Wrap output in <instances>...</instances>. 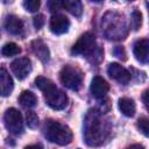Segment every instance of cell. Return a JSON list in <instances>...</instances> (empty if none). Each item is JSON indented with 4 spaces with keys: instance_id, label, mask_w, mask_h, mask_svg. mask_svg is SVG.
Segmentation results:
<instances>
[{
    "instance_id": "9c48e42d",
    "label": "cell",
    "mask_w": 149,
    "mask_h": 149,
    "mask_svg": "<svg viewBox=\"0 0 149 149\" xmlns=\"http://www.w3.org/2000/svg\"><path fill=\"white\" fill-rule=\"evenodd\" d=\"M107 73L108 76L119 81L120 84H126L130 80V73L128 70H126L122 65H120L119 63H111L107 68Z\"/></svg>"
},
{
    "instance_id": "484cf974",
    "label": "cell",
    "mask_w": 149,
    "mask_h": 149,
    "mask_svg": "<svg viewBox=\"0 0 149 149\" xmlns=\"http://www.w3.org/2000/svg\"><path fill=\"white\" fill-rule=\"evenodd\" d=\"M44 24V16L42 14H38L34 17V26L36 29H40Z\"/></svg>"
},
{
    "instance_id": "ffe728a7",
    "label": "cell",
    "mask_w": 149,
    "mask_h": 149,
    "mask_svg": "<svg viewBox=\"0 0 149 149\" xmlns=\"http://www.w3.org/2000/svg\"><path fill=\"white\" fill-rule=\"evenodd\" d=\"M35 84H36V86H37L43 93L47 92V91H49L51 87L55 86V84H54L50 79H48V78H45V77H42V76H40V77H37V78L35 79Z\"/></svg>"
},
{
    "instance_id": "44dd1931",
    "label": "cell",
    "mask_w": 149,
    "mask_h": 149,
    "mask_svg": "<svg viewBox=\"0 0 149 149\" xmlns=\"http://www.w3.org/2000/svg\"><path fill=\"white\" fill-rule=\"evenodd\" d=\"M26 122L29 128H36L38 125V116L34 111H28L26 114Z\"/></svg>"
},
{
    "instance_id": "5bb4252c",
    "label": "cell",
    "mask_w": 149,
    "mask_h": 149,
    "mask_svg": "<svg viewBox=\"0 0 149 149\" xmlns=\"http://www.w3.org/2000/svg\"><path fill=\"white\" fill-rule=\"evenodd\" d=\"M5 28L9 34L19 35L23 30V22L16 15H9L5 21Z\"/></svg>"
},
{
    "instance_id": "f1b7e54d",
    "label": "cell",
    "mask_w": 149,
    "mask_h": 149,
    "mask_svg": "<svg viewBox=\"0 0 149 149\" xmlns=\"http://www.w3.org/2000/svg\"><path fill=\"white\" fill-rule=\"evenodd\" d=\"M147 97H148V91H144V93H143V97H142V99H143V102H144L146 107L148 108V99H147Z\"/></svg>"
},
{
    "instance_id": "7a4b0ae2",
    "label": "cell",
    "mask_w": 149,
    "mask_h": 149,
    "mask_svg": "<svg viewBox=\"0 0 149 149\" xmlns=\"http://www.w3.org/2000/svg\"><path fill=\"white\" fill-rule=\"evenodd\" d=\"M45 136L52 143H56L59 146H65L71 142L72 132L68 126H65L58 121L49 120L45 123Z\"/></svg>"
},
{
    "instance_id": "4316f807",
    "label": "cell",
    "mask_w": 149,
    "mask_h": 149,
    "mask_svg": "<svg viewBox=\"0 0 149 149\" xmlns=\"http://www.w3.org/2000/svg\"><path fill=\"white\" fill-rule=\"evenodd\" d=\"M114 55H115L116 57H119V58H121V57H122L123 59L126 58V57H125L126 54H125V50H123L122 47H116V48L114 49Z\"/></svg>"
},
{
    "instance_id": "ac0fdd59",
    "label": "cell",
    "mask_w": 149,
    "mask_h": 149,
    "mask_svg": "<svg viewBox=\"0 0 149 149\" xmlns=\"http://www.w3.org/2000/svg\"><path fill=\"white\" fill-rule=\"evenodd\" d=\"M19 101L20 104L23 106V107H27V108H30V107H34L37 102V98L36 95L30 92V91H23L20 97H19Z\"/></svg>"
},
{
    "instance_id": "d6986e66",
    "label": "cell",
    "mask_w": 149,
    "mask_h": 149,
    "mask_svg": "<svg viewBox=\"0 0 149 149\" xmlns=\"http://www.w3.org/2000/svg\"><path fill=\"white\" fill-rule=\"evenodd\" d=\"M21 51L20 47L16 44V43H13V42H9V43H6L2 49H1V52L3 56L6 57H12V56H15V55H19Z\"/></svg>"
},
{
    "instance_id": "30bf717a",
    "label": "cell",
    "mask_w": 149,
    "mask_h": 149,
    "mask_svg": "<svg viewBox=\"0 0 149 149\" xmlns=\"http://www.w3.org/2000/svg\"><path fill=\"white\" fill-rule=\"evenodd\" d=\"M49 27H50V30L54 33V34H57V35H61V34H64L69 30V27H70V21L69 19L63 15V14H55L51 16L50 19V22H49Z\"/></svg>"
},
{
    "instance_id": "d4e9b609",
    "label": "cell",
    "mask_w": 149,
    "mask_h": 149,
    "mask_svg": "<svg viewBox=\"0 0 149 149\" xmlns=\"http://www.w3.org/2000/svg\"><path fill=\"white\" fill-rule=\"evenodd\" d=\"M48 6H49L50 12H56V10H59V9H62V8H63L62 1H58V0L49 1V2H48Z\"/></svg>"
},
{
    "instance_id": "277c9868",
    "label": "cell",
    "mask_w": 149,
    "mask_h": 149,
    "mask_svg": "<svg viewBox=\"0 0 149 149\" xmlns=\"http://www.w3.org/2000/svg\"><path fill=\"white\" fill-rule=\"evenodd\" d=\"M97 49L95 43V36L92 33H85L83 34L79 40L73 44L71 52L73 55H80V56H90L94 54Z\"/></svg>"
},
{
    "instance_id": "7402d4cb",
    "label": "cell",
    "mask_w": 149,
    "mask_h": 149,
    "mask_svg": "<svg viewBox=\"0 0 149 149\" xmlns=\"http://www.w3.org/2000/svg\"><path fill=\"white\" fill-rule=\"evenodd\" d=\"M142 24V14L140 10H133L132 13V26L134 30H137Z\"/></svg>"
},
{
    "instance_id": "9a60e30c",
    "label": "cell",
    "mask_w": 149,
    "mask_h": 149,
    "mask_svg": "<svg viewBox=\"0 0 149 149\" xmlns=\"http://www.w3.org/2000/svg\"><path fill=\"white\" fill-rule=\"evenodd\" d=\"M33 47V51L34 54L42 61V62H47L49 59V49L48 47L43 43V41L41 40H35L31 44Z\"/></svg>"
},
{
    "instance_id": "8fae6325",
    "label": "cell",
    "mask_w": 149,
    "mask_h": 149,
    "mask_svg": "<svg viewBox=\"0 0 149 149\" xmlns=\"http://www.w3.org/2000/svg\"><path fill=\"white\" fill-rule=\"evenodd\" d=\"M90 90H91V93L94 98L102 99L107 94V92L109 91V85L102 77L95 76V77H93V79L91 81Z\"/></svg>"
},
{
    "instance_id": "603a6c76",
    "label": "cell",
    "mask_w": 149,
    "mask_h": 149,
    "mask_svg": "<svg viewBox=\"0 0 149 149\" xmlns=\"http://www.w3.org/2000/svg\"><path fill=\"white\" fill-rule=\"evenodd\" d=\"M40 5H41V2L38 0H27L23 2V7L28 12H31V13L37 12V9L40 8Z\"/></svg>"
},
{
    "instance_id": "7c38bea8",
    "label": "cell",
    "mask_w": 149,
    "mask_h": 149,
    "mask_svg": "<svg viewBox=\"0 0 149 149\" xmlns=\"http://www.w3.org/2000/svg\"><path fill=\"white\" fill-rule=\"evenodd\" d=\"M133 52H134L135 58L140 63L146 64L149 58V41L147 38H142V40H139L137 42H135Z\"/></svg>"
},
{
    "instance_id": "e0dca14e",
    "label": "cell",
    "mask_w": 149,
    "mask_h": 149,
    "mask_svg": "<svg viewBox=\"0 0 149 149\" xmlns=\"http://www.w3.org/2000/svg\"><path fill=\"white\" fill-rule=\"evenodd\" d=\"M62 5H63V8L69 10L74 16H80L83 13V5L78 0H65V1H62Z\"/></svg>"
},
{
    "instance_id": "3957f363",
    "label": "cell",
    "mask_w": 149,
    "mask_h": 149,
    "mask_svg": "<svg viewBox=\"0 0 149 149\" xmlns=\"http://www.w3.org/2000/svg\"><path fill=\"white\" fill-rule=\"evenodd\" d=\"M109 19L105 16V34L108 36V38L113 40H120L123 38V36L127 34V24L125 22V19L122 15L116 13H107Z\"/></svg>"
},
{
    "instance_id": "cb8c5ba5",
    "label": "cell",
    "mask_w": 149,
    "mask_h": 149,
    "mask_svg": "<svg viewBox=\"0 0 149 149\" xmlns=\"http://www.w3.org/2000/svg\"><path fill=\"white\" fill-rule=\"evenodd\" d=\"M137 126L140 128V130L146 135L148 136V130H149V126H148V119L147 118H141L139 119V122H137Z\"/></svg>"
},
{
    "instance_id": "f546056e",
    "label": "cell",
    "mask_w": 149,
    "mask_h": 149,
    "mask_svg": "<svg viewBox=\"0 0 149 149\" xmlns=\"http://www.w3.org/2000/svg\"><path fill=\"white\" fill-rule=\"evenodd\" d=\"M127 149H144V148H143V146H141V144H133V146L128 147Z\"/></svg>"
},
{
    "instance_id": "8992f818",
    "label": "cell",
    "mask_w": 149,
    "mask_h": 149,
    "mask_svg": "<svg viewBox=\"0 0 149 149\" xmlns=\"http://www.w3.org/2000/svg\"><path fill=\"white\" fill-rule=\"evenodd\" d=\"M43 94L47 105L52 109H63L68 105V95L65 94L64 91L57 88L56 85L51 87L49 91L44 92Z\"/></svg>"
},
{
    "instance_id": "ba28073f",
    "label": "cell",
    "mask_w": 149,
    "mask_h": 149,
    "mask_svg": "<svg viewBox=\"0 0 149 149\" xmlns=\"http://www.w3.org/2000/svg\"><path fill=\"white\" fill-rule=\"evenodd\" d=\"M10 69L17 79H24L31 71V62L28 57H20L12 62Z\"/></svg>"
},
{
    "instance_id": "2e32d148",
    "label": "cell",
    "mask_w": 149,
    "mask_h": 149,
    "mask_svg": "<svg viewBox=\"0 0 149 149\" xmlns=\"http://www.w3.org/2000/svg\"><path fill=\"white\" fill-rule=\"evenodd\" d=\"M119 109L126 116H133L136 111V106L133 99L130 98H121L119 99Z\"/></svg>"
},
{
    "instance_id": "6da1fadb",
    "label": "cell",
    "mask_w": 149,
    "mask_h": 149,
    "mask_svg": "<svg viewBox=\"0 0 149 149\" xmlns=\"http://www.w3.org/2000/svg\"><path fill=\"white\" fill-rule=\"evenodd\" d=\"M107 129L100 114L95 111L87 113L84 122V136L85 141L90 146H99L104 142Z\"/></svg>"
},
{
    "instance_id": "52a82bcc",
    "label": "cell",
    "mask_w": 149,
    "mask_h": 149,
    "mask_svg": "<svg viewBox=\"0 0 149 149\" xmlns=\"http://www.w3.org/2000/svg\"><path fill=\"white\" fill-rule=\"evenodd\" d=\"M3 121L8 132L13 134H20L23 129V119L16 108H8L5 112Z\"/></svg>"
},
{
    "instance_id": "4fadbf2b",
    "label": "cell",
    "mask_w": 149,
    "mask_h": 149,
    "mask_svg": "<svg viewBox=\"0 0 149 149\" xmlns=\"http://www.w3.org/2000/svg\"><path fill=\"white\" fill-rule=\"evenodd\" d=\"M14 87L13 79L5 68H0V97H7Z\"/></svg>"
},
{
    "instance_id": "83f0119b",
    "label": "cell",
    "mask_w": 149,
    "mask_h": 149,
    "mask_svg": "<svg viewBox=\"0 0 149 149\" xmlns=\"http://www.w3.org/2000/svg\"><path fill=\"white\" fill-rule=\"evenodd\" d=\"M24 149H43V147L41 144H30V146H27Z\"/></svg>"
},
{
    "instance_id": "5b68a950",
    "label": "cell",
    "mask_w": 149,
    "mask_h": 149,
    "mask_svg": "<svg viewBox=\"0 0 149 149\" xmlns=\"http://www.w3.org/2000/svg\"><path fill=\"white\" fill-rule=\"evenodd\" d=\"M59 77H61L62 84L65 87H68L70 90H74V91H77L80 87L81 81H83L81 72L77 68H73L71 65H65L62 69Z\"/></svg>"
}]
</instances>
